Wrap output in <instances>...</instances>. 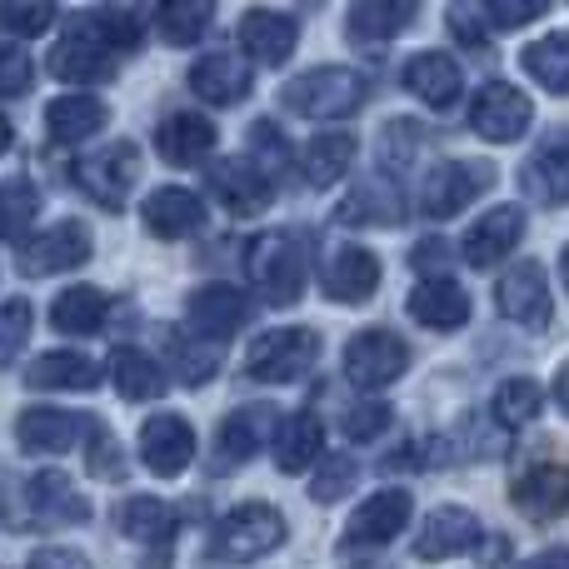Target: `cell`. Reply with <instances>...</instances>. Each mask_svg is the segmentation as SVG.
Segmentation results:
<instances>
[{
	"instance_id": "obj_1",
	"label": "cell",
	"mask_w": 569,
	"mask_h": 569,
	"mask_svg": "<svg viewBox=\"0 0 569 569\" xmlns=\"http://www.w3.org/2000/svg\"><path fill=\"white\" fill-rule=\"evenodd\" d=\"M246 270L270 305H295L305 290V276H310V240L300 230H266L250 240Z\"/></svg>"
},
{
	"instance_id": "obj_2",
	"label": "cell",
	"mask_w": 569,
	"mask_h": 569,
	"mask_svg": "<svg viewBox=\"0 0 569 569\" xmlns=\"http://www.w3.org/2000/svg\"><path fill=\"white\" fill-rule=\"evenodd\" d=\"M280 545H284V515L276 505L250 500V505H236V510L216 525V535H210V560L250 565V560H266Z\"/></svg>"
},
{
	"instance_id": "obj_3",
	"label": "cell",
	"mask_w": 569,
	"mask_h": 569,
	"mask_svg": "<svg viewBox=\"0 0 569 569\" xmlns=\"http://www.w3.org/2000/svg\"><path fill=\"white\" fill-rule=\"evenodd\" d=\"M365 96H370L365 76H355V70H345V66H315V70H305V76L284 80V90H280V100L295 116H315V120L355 116V110L365 106Z\"/></svg>"
},
{
	"instance_id": "obj_4",
	"label": "cell",
	"mask_w": 569,
	"mask_h": 569,
	"mask_svg": "<svg viewBox=\"0 0 569 569\" xmlns=\"http://www.w3.org/2000/svg\"><path fill=\"white\" fill-rule=\"evenodd\" d=\"M70 180L86 190L96 206L126 210V196L140 186V150L130 140H110L106 150H90L70 166Z\"/></svg>"
},
{
	"instance_id": "obj_5",
	"label": "cell",
	"mask_w": 569,
	"mask_h": 569,
	"mask_svg": "<svg viewBox=\"0 0 569 569\" xmlns=\"http://www.w3.org/2000/svg\"><path fill=\"white\" fill-rule=\"evenodd\" d=\"M315 355H320V335L305 330V325H280V330H266L250 345L246 375L260 385H290L310 370Z\"/></svg>"
},
{
	"instance_id": "obj_6",
	"label": "cell",
	"mask_w": 569,
	"mask_h": 569,
	"mask_svg": "<svg viewBox=\"0 0 569 569\" xmlns=\"http://www.w3.org/2000/svg\"><path fill=\"white\" fill-rule=\"evenodd\" d=\"M46 66H50V76H56L60 86L110 80V76H116V46H110V40L90 26V16H80V20H70L66 40H56V46H50Z\"/></svg>"
},
{
	"instance_id": "obj_7",
	"label": "cell",
	"mask_w": 569,
	"mask_h": 569,
	"mask_svg": "<svg viewBox=\"0 0 569 569\" xmlns=\"http://www.w3.org/2000/svg\"><path fill=\"white\" fill-rule=\"evenodd\" d=\"M410 370V345L395 330H360L345 345V380L355 390H385Z\"/></svg>"
},
{
	"instance_id": "obj_8",
	"label": "cell",
	"mask_w": 569,
	"mask_h": 569,
	"mask_svg": "<svg viewBox=\"0 0 569 569\" xmlns=\"http://www.w3.org/2000/svg\"><path fill=\"white\" fill-rule=\"evenodd\" d=\"M495 180V170L485 160H440V166L425 176V190H420V210L430 220H450L470 206L475 196H485Z\"/></svg>"
},
{
	"instance_id": "obj_9",
	"label": "cell",
	"mask_w": 569,
	"mask_h": 569,
	"mask_svg": "<svg viewBox=\"0 0 569 569\" xmlns=\"http://www.w3.org/2000/svg\"><path fill=\"white\" fill-rule=\"evenodd\" d=\"M535 120V106L525 90L505 86V80H490V86L475 96L470 106V130L480 140H495V146H510V140H520L525 130H530Z\"/></svg>"
},
{
	"instance_id": "obj_10",
	"label": "cell",
	"mask_w": 569,
	"mask_h": 569,
	"mask_svg": "<svg viewBox=\"0 0 569 569\" xmlns=\"http://www.w3.org/2000/svg\"><path fill=\"white\" fill-rule=\"evenodd\" d=\"M86 260H90V230L80 220H60V226L40 230L16 250V266L26 276H66V270L86 266Z\"/></svg>"
},
{
	"instance_id": "obj_11",
	"label": "cell",
	"mask_w": 569,
	"mask_h": 569,
	"mask_svg": "<svg viewBox=\"0 0 569 569\" xmlns=\"http://www.w3.org/2000/svg\"><path fill=\"white\" fill-rule=\"evenodd\" d=\"M495 300H500V315L525 330H550L555 320V300H550V280L535 260H520L515 270H505L500 284H495Z\"/></svg>"
},
{
	"instance_id": "obj_12",
	"label": "cell",
	"mask_w": 569,
	"mask_h": 569,
	"mask_svg": "<svg viewBox=\"0 0 569 569\" xmlns=\"http://www.w3.org/2000/svg\"><path fill=\"white\" fill-rule=\"evenodd\" d=\"M116 525H120V535H130V540H140L150 550V565H140V569H170L180 515L170 510L166 500H156V495H136V500H126L116 510Z\"/></svg>"
},
{
	"instance_id": "obj_13",
	"label": "cell",
	"mask_w": 569,
	"mask_h": 569,
	"mask_svg": "<svg viewBox=\"0 0 569 569\" xmlns=\"http://www.w3.org/2000/svg\"><path fill=\"white\" fill-rule=\"evenodd\" d=\"M210 190H216V200L230 210V216H260V210L276 200V186H270V176L256 166L250 156H226L210 166Z\"/></svg>"
},
{
	"instance_id": "obj_14",
	"label": "cell",
	"mask_w": 569,
	"mask_h": 569,
	"mask_svg": "<svg viewBox=\"0 0 569 569\" xmlns=\"http://www.w3.org/2000/svg\"><path fill=\"white\" fill-rule=\"evenodd\" d=\"M90 430H100V425L80 410H26L16 420V440H20V450H30V455H66V450H76L80 435H90Z\"/></svg>"
},
{
	"instance_id": "obj_15",
	"label": "cell",
	"mask_w": 569,
	"mask_h": 569,
	"mask_svg": "<svg viewBox=\"0 0 569 569\" xmlns=\"http://www.w3.org/2000/svg\"><path fill=\"white\" fill-rule=\"evenodd\" d=\"M520 236H525V210L520 206H495V210H485L470 230H465L460 256L470 260L475 270H490V266H500L515 246H520Z\"/></svg>"
},
{
	"instance_id": "obj_16",
	"label": "cell",
	"mask_w": 569,
	"mask_h": 569,
	"mask_svg": "<svg viewBox=\"0 0 569 569\" xmlns=\"http://www.w3.org/2000/svg\"><path fill=\"white\" fill-rule=\"evenodd\" d=\"M520 186L540 206H555V210L565 206L569 200V130H555V136H545L535 146V156L520 170Z\"/></svg>"
},
{
	"instance_id": "obj_17",
	"label": "cell",
	"mask_w": 569,
	"mask_h": 569,
	"mask_svg": "<svg viewBox=\"0 0 569 569\" xmlns=\"http://www.w3.org/2000/svg\"><path fill=\"white\" fill-rule=\"evenodd\" d=\"M196 455V430H190L186 415H150L140 425V460L150 465L156 475H180Z\"/></svg>"
},
{
	"instance_id": "obj_18",
	"label": "cell",
	"mask_w": 569,
	"mask_h": 569,
	"mask_svg": "<svg viewBox=\"0 0 569 569\" xmlns=\"http://www.w3.org/2000/svg\"><path fill=\"white\" fill-rule=\"evenodd\" d=\"M186 315H190V330L196 335H206V340H230V335L250 320V305H246V295H240L236 284L210 280V284H200V290L190 295Z\"/></svg>"
},
{
	"instance_id": "obj_19",
	"label": "cell",
	"mask_w": 569,
	"mask_h": 569,
	"mask_svg": "<svg viewBox=\"0 0 569 569\" xmlns=\"http://www.w3.org/2000/svg\"><path fill=\"white\" fill-rule=\"evenodd\" d=\"M140 220H146V230L156 240L196 236V230L206 226V200H200L196 190H186V186H160V190H150L146 196Z\"/></svg>"
},
{
	"instance_id": "obj_20",
	"label": "cell",
	"mask_w": 569,
	"mask_h": 569,
	"mask_svg": "<svg viewBox=\"0 0 569 569\" xmlns=\"http://www.w3.org/2000/svg\"><path fill=\"white\" fill-rule=\"evenodd\" d=\"M410 510H415L410 490L370 495V500L350 515V525H345V545H390L395 535L410 525Z\"/></svg>"
},
{
	"instance_id": "obj_21",
	"label": "cell",
	"mask_w": 569,
	"mask_h": 569,
	"mask_svg": "<svg viewBox=\"0 0 569 569\" xmlns=\"http://www.w3.org/2000/svg\"><path fill=\"white\" fill-rule=\"evenodd\" d=\"M295 40H300V26H295V16H284V10L256 6L240 16V46H246L250 60H260V66H284V60L295 56Z\"/></svg>"
},
{
	"instance_id": "obj_22",
	"label": "cell",
	"mask_w": 569,
	"mask_h": 569,
	"mask_svg": "<svg viewBox=\"0 0 569 569\" xmlns=\"http://www.w3.org/2000/svg\"><path fill=\"white\" fill-rule=\"evenodd\" d=\"M320 290L330 295V300H340V305L370 300V295L380 290V260H375V250H365V246H340V250L330 256V266H325Z\"/></svg>"
},
{
	"instance_id": "obj_23",
	"label": "cell",
	"mask_w": 569,
	"mask_h": 569,
	"mask_svg": "<svg viewBox=\"0 0 569 569\" xmlns=\"http://www.w3.org/2000/svg\"><path fill=\"white\" fill-rule=\"evenodd\" d=\"M405 310H410L415 320L425 325V330H460V325L470 320V295H465L460 280L430 276V280H420V284L410 290Z\"/></svg>"
},
{
	"instance_id": "obj_24",
	"label": "cell",
	"mask_w": 569,
	"mask_h": 569,
	"mask_svg": "<svg viewBox=\"0 0 569 569\" xmlns=\"http://www.w3.org/2000/svg\"><path fill=\"white\" fill-rule=\"evenodd\" d=\"M480 545V520H475L465 505H440V510L425 520V530L415 535V555L420 560H450Z\"/></svg>"
},
{
	"instance_id": "obj_25",
	"label": "cell",
	"mask_w": 569,
	"mask_h": 569,
	"mask_svg": "<svg viewBox=\"0 0 569 569\" xmlns=\"http://www.w3.org/2000/svg\"><path fill=\"white\" fill-rule=\"evenodd\" d=\"M216 150V126L210 116H196V110H170L156 126V156L170 160V166H196Z\"/></svg>"
},
{
	"instance_id": "obj_26",
	"label": "cell",
	"mask_w": 569,
	"mask_h": 569,
	"mask_svg": "<svg viewBox=\"0 0 569 569\" xmlns=\"http://www.w3.org/2000/svg\"><path fill=\"white\" fill-rule=\"evenodd\" d=\"M460 66H455V56H445V50H420V56L405 60V90H410L415 100H425L430 110H450L455 100H460Z\"/></svg>"
},
{
	"instance_id": "obj_27",
	"label": "cell",
	"mask_w": 569,
	"mask_h": 569,
	"mask_svg": "<svg viewBox=\"0 0 569 569\" xmlns=\"http://www.w3.org/2000/svg\"><path fill=\"white\" fill-rule=\"evenodd\" d=\"M250 86H256L250 66L240 56H230V50H216V56L190 66V90L200 100H210V106H236V100L250 96Z\"/></svg>"
},
{
	"instance_id": "obj_28",
	"label": "cell",
	"mask_w": 569,
	"mask_h": 569,
	"mask_svg": "<svg viewBox=\"0 0 569 569\" xmlns=\"http://www.w3.org/2000/svg\"><path fill=\"white\" fill-rule=\"evenodd\" d=\"M26 500H30V510H36L46 525H90V500L66 480V475H56V470L30 475Z\"/></svg>"
},
{
	"instance_id": "obj_29",
	"label": "cell",
	"mask_w": 569,
	"mask_h": 569,
	"mask_svg": "<svg viewBox=\"0 0 569 569\" xmlns=\"http://www.w3.org/2000/svg\"><path fill=\"white\" fill-rule=\"evenodd\" d=\"M510 500L520 505L530 520H550L569 510V470L565 465H535L510 485Z\"/></svg>"
},
{
	"instance_id": "obj_30",
	"label": "cell",
	"mask_w": 569,
	"mask_h": 569,
	"mask_svg": "<svg viewBox=\"0 0 569 569\" xmlns=\"http://www.w3.org/2000/svg\"><path fill=\"white\" fill-rule=\"evenodd\" d=\"M26 380L36 390H90L100 385V365L80 350H46L26 365Z\"/></svg>"
},
{
	"instance_id": "obj_31",
	"label": "cell",
	"mask_w": 569,
	"mask_h": 569,
	"mask_svg": "<svg viewBox=\"0 0 569 569\" xmlns=\"http://www.w3.org/2000/svg\"><path fill=\"white\" fill-rule=\"evenodd\" d=\"M355 166V136L350 130H330V136H315L300 150V180L315 190H330L335 180H345V170Z\"/></svg>"
},
{
	"instance_id": "obj_32",
	"label": "cell",
	"mask_w": 569,
	"mask_h": 569,
	"mask_svg": "<svg viewBox=\"0 0 569 569\" xmlns=\"http://www.w3.org/2000/svg\"><path fill=\"white\" fill-rule=\"evenodd\" d=\"M110 380H116L120 400H130V405L166 395V370H160L146 350H136V345H120V350L110 355Z\"/></svg>"
},
{
	"instance_id": "obj_33",
	"label": "cell",
	"mask_w": 569,
	"mask_h": 569,
	"mask_svg": "<svg viewBox=\"0 0 569 569\" xmlns=\"http://www.w3.org/2000/svg\"><path fill=\"white\" fill-rule=\"evenodd\" d=\"M106 320H110V300L96 284H70L50 305V325L60 335H96V330H106Z\"/></svg>"
},
{
	"instance_id": "obj_34",
	"label": "cell",
	"mask_w": 569,
	"mask_h": 569,
	"mask_svg": "<svg viewBox=\"0 0 569 569\" xmlns=\"http://www.w3.org/2000/svg\"><path fill=\"white\" fill-rule=\"evenodd\" d=\"M106 126V106L96 96H60L46 106V130L60 140V146H76V140H90Z\"/></svg>"
},
{
	"instance_id": "obj_35",
	"label": "cell",
	"mask_w": 569,
	"mask_h": 569,
	"mask_svg": "<svg viewBox=\"0 0 569 569\" xmlns=\"http://www.w3.org/2000/svg\"><path fill=\"white\" fill-rule=\"evenodd\" d=\"M325 450V425L315 415H290L276 430V465L280 475H300L305 465H315Z\"/></svg>"
},
{
	"instance_id": "obj_36",
	"label": "cell",
	"mask_w": 569,
	"mask_h": 569,
	"mask_svg": "<svg viewBox=\"0 0 569 569\" xmlns=\"http://www.w3.org/2000/svg\"><path fill=\"white\" fill-rule=\"evenodd\" d=\"M276 430V410L270 405H246L220 425V460H250L256 450H266V435Z\"/></svg>"
},
{
	"instance_id": "obj_37",
	"label": "cell",
	"mask_w": 569,
	"mask_h": 569,
	"mask_svg": "<svg viewBox=\"0 0 569 569\" xmlns=\"http://www.w3.org/2000/svg\"><path fill=\"white\" fill-rule=\"evenodd\" d=\"M420 16V10L410 6V0H360V6H350V16H345V26H350L355 40H390L400 36L410 20Z\"/></svg>"
},
{
	"instance_id": "obj_38",
	"label": "cell",
	"mask_w": 569,
	"mask_h": 569,
	"mask_svg": "<svg viewBox=\"0 0 569 569\" xmlns=\"http://www.w3.org/2000/svg\"><path fill=\"white\" fill-rule=\"evenodd\" d=\"M520 66H525V76H535L545 90H550V96H569V30L525 46L520 50Z\"/></svg>"
},
{
	"instance_id": "obj_39",
	"label": "cell",
	"mask_w": 569,
	"mask_h": 569,
	"mask_svg": "<svg viewBox=\"0 0 569 569\" xmlns=\"http://www.w3.org/2000/svg\"><path fill=\"white\" fill-rule=\"evenodd\" d=\"M210 20H216L210 0H170V6H156V36L166 46H196Z\"/></svg>"
},
{
	"instance_id": "obj_40",
	"label": "cell",
	"mask_w": 569,
	"mask_h": 569,
	"mask_svg": "<svg viewBox=\"0 0 569 569\" xmlns=\"http://www.w3.org/2000/svg\"><path fill=\"white\" fill-rule=\"evenodd\" d=\"M400 216H405L400 196H395L390 186H380V180H365L355 196L340 200V220H345V226H395Z\"/></svg>"
},
{
	"instance_id": "obj_41",
	"label": "cell",
	"mask_w": 569,
	"mask_h": 569,
	"mask_svg": "<svg viewBox=\"0 0 569 569\" xmlns=\"http://www.w3.org/2000/svg\"><path fill=\"white\" fill-rule=\"evenodd\" d=\"M40 216V190L26 176L0 180V240H20Z\"/></svg>"
},
{
	"instance_id": "obj_42",
	"label": "cell",
	"mask_w": 569,
	"mask_h": 569,
	"mask_svg": "<svg viewBox=\"0 0 569 569\" xmlns=\"http://www.w3.org/2000/svg\"><path fill=\"white\" fill-rule=\"evenodd\" d=\"M545 410V390L535 380H505L500 390H495V420L505 425V430H520V425H535Z\"/></svg>"
},
{
	"instance_id": "obj_43",
	"label": "cell",
	"mask_w": 569,
	"mask_h": 569,
	"mask_svg": "<svg viewBox=\"0 0 569 569\" xmlns=\"http://www.w3.org/2000/svg\"><path fill=\"white\" fill-rule=\"evenodd\" d=\"M30 300H6L0 305V370H6V365H16V355L26 350V340H30Z\"/></svg>"
},
{
	"instance_id": "obj_44",
	"label": "cell",
	"mask_w": 569,
	"mask_h": 569,
	"mask_svg": "<svg viewBox=\"0 0 569 569\" xmlns=\"http://www.w3.org/2000/svg\"><path fill=\"white\" fill-rule=\"evenodd\" d=\"M355 480H360V470H355L350 455H330V460L320 465V475L310 480V500H315V505H335V500H345Z\"/></svg>"
},
{
	"instance_id": "obj_45",
	"label": "cell",
	"mask_w": 569,
	"mask_h": 569,
	"mask_svg": "<svg viewBox=\"0 0 569 569\" xmlns=\"http://www.w3.org/2000/svg\"><path fill=\"white\" fill-rule=\"evenodd\" d=\"M90 26L100 30V36L110 40L116 50H130L140 46V36H146V26H140L136 10H120V6H106V10H90Z\"/></svg>"
},
{
	"instance_id": "obj_46",
	"label": "cell",
	"mask_w": 569,
	"mask_h": 569,
	"mask_svg": "<svg viewBox=\"0 0 569 569\" xmlns=\"http://www.w3.org/2000/svg\"><path fill=\"white\" fill-rule=\"evenodd\" d=\"M390 405L385 400H360V405H350V410H345V435H350V440H360V445H370V440H380L385 430H390Z\"/></svg>"
},
{
	"instance_id": "obj_47",
	"label": "cell",
	"mask_w": 569,
	"mask_h": 569,
	"mask_svg": "<svg viewBox=\"0 0 569 569\" xmlns=\"http://www.w3.org/2000/svg\"><path fill=\"white\" fill-rule=\"evenodd\" d=\"M250 150H260V156H250L266 176H276V170H284V160H290V146H284L280 126H270V120H256L250 126Z\"/></svg>"
},
{
	"instance_id": "obj_48",
	"label": "cell",
	"mask_w": 569,
	"mask_h": 569,
	"mask_svg": "<svg viewBox=\"0 0 569 569\" xmlns=\"http://www.w3.org/2000/svg\"><path fill=\"white\" fill-rule=\"evenodd\" d=\"M30 80H36V66L20 46H0V100L10 96H26Z\"/></svg>"
},
{
	"instance_id": "obj_49",
	"label": "cell",
	"mask_w": 569,
	"mask_h": 569,
	"mask_svg": "<svg viewBox=\"0 0 569 569\" xmlns=\"http://www.w3.org/2000/svg\"><path fill=\"white\" fill-rule=\"evenodd\" d=\"M56 20V6H0V30L6 36H40Z\"/></svg>"
},
{
	"instance_id": "obj_50",
	"label": "cell",
	"mask_w": 569,
	"mask_h": 569,
	"mask_svg": "<svg viewBox=\"0 0 569 569\" xmlns=\"http://www.w3.org/2000/svg\"><path fill=\"white\" fill-rule=\"evenodd\" d=\"M485 10V20H490L495 30H520V26H530V20H540L550 6H540V0H495V6H480Z\"/></svg>"
},
{
	"instance_id": "obj_51",
	"label": "cell",
	"mask_w": 569,
	"mask_h": 569,
	"mask_svg": "<svg viewBox=\"0 0 569 569\" xmlns=\"http://www.w3.org/2000/svg\"><path fill=\"white\" fill-rule=\"evenodd\" d=\"M445 20H450V30L465 40V46H480V40H485L480 36V20H485L480 6H450V16H445Z\"/></svg>"
},
{
	"instance_id": "obj_52",
	"label": "cell",
	"mask_w": 569,
	"mask_h": 569,
	"mask_svg": "<svg viewBox=\"0 0 569 569\" xmlns=\"http://www.w3.org/2000/svg\"><path fill=\"white\" fill-rule=\"evenodd\" d=\"M90 465L100 470V480H120V455H116V440L110 435H96V445H90Z\"/></svg>"
},
{
	"instance_id": "obj_53",
	"label": "cell",
	"mask_w": 569,
	"mask_h": 569,
	"mask_svg": "<svg viewBox=\"0 0 569 569\" xmlns=\"http://www.w3.org/2000/svg\"><path fill=\"white\" fill-rule=\"evenodd\" d=\"M30 569H90V560L80 550H36Z\"/></svg>"
},
{
	"instance_id": "obj_54",
	"label": "cell",
	"mask_w": 569,
	"mask_h": 569,
	"mask_svg": "<svg viewBox=\"0 0 569 569\" xmlns=\"http://www.w3.org/2000/svg\"><path fill=\"white\" fill-rule=\"evenodd\" d=\"M520 569H569V550H565V545H555V550H545V555H535V560H525Z\"/></svg>"
},
{
	"instance_id": "obj_55",
	"label": "cell",
	"mask_w": 569,
	"mask_h": 569,
	"mask_svg": "<svg viewBox=\"0 0 569 569\" xmlns=\"http://www.w3.org/2000/svg\"><path fill=\"white\" fill-rule=\"evenodd\" d=\"M555 405L569 415V360L560 365V375H555Z\"/></svg>"
},
{
	"instance_id": "obj_56",
	"label": "cell",
	"mask_w": 569,
	"mask_h": 569,
	"mask_svg": "<svg viewBox=\"0 0 569 569\" xmlns=\"http://www.w3.org/2000/svg\"><path fill=\"white\" fill-rule=\"evenodd\" d=\"M10 140H16V130H10V120L0 116V156H6V150H10Z\"/></svg>"
},
{
	"instance_id": "obj_57",
	"label": "cell",
	"mask_w": 569,
	"mask_h": 569,
	"mask_svg": "<svg viewBox=\"0 0 569 569\" xmlns=\"http://www.w3.org/2000/svg\"><path fill=\"white\" fill-rule=\"evenodd\" d=\"M560 280H565V290H569V246L560 250Z\"/></svg>"
}]
</instances>
